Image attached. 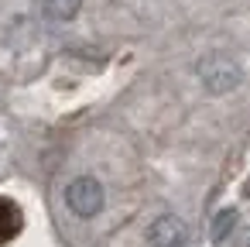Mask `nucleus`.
<instances>
[{"instance_id": "1", "label": "nucleus", "mask_w": 250, "mask_h": 247, "mask_svg": "<svg viewBox=\"0 0 250 247\" xmlns=\"http://www.w3.org/2000/svg\"><path fill=\"white\" fill-rule=\"evenodd\" d=\"M195 76L202 83L206 93L212 96H223V93H233L240 83H243V72L236 66L233 55H223V52H212V55H202L199 66H195Z\"/></svg>"}, {"instance_id": "2", "label": "nucleus", "mask_w": 250, "mask_h": 247, "mask_svg": "<svg viewBox=\"0 0 250 247\" xmlns=\"http://www.w3.org/2000/svg\"><path fill=\"white\" fill-rule=\"evenodd\" d=\"M103 202H106V192H103L100 179H93V175H79L65 185V206L83 220H93L103 209Z\"/></svg>"}, {"instance_id": "3", "label": "nucleus", "mask_w": 250, "mask_h": 247, "mask_svg": "<svg viewBox=\"0 0 250 247\" xmlns=\"http://www.w3.org/2000/svg\"><path fill=\"white\" fill-rule=\"evenodd\" d=\"M185 240H188V230H185V223H182L178 216H171V213L158 216V220L147 226V244H151V247H185Z\"/></svg>"}, {"instance_id": "4", "label": "nucleus", "mask_w": 250, "mask_h": 247, "mask_svg": "<svg viewBox=\"0 0 250 247\" xmlns=\"http://www.w3.org/2000/svg\"><path fill=\"white\" fill-rule=\"evenodd\" d=\"M42 11H45L48 21L65 24V21H72L83 11V0H42Z\"/></svg>"}, {"instance_id": "5", "label": "nucleus", "mask_w": 250, "mask_h": 247, "mask_svg": "<svg viewBox=\"0 0 250 247\" xmlns=\"http://www.w3.org/2000/svg\"><path fill=\"white\" fill-rule=\"evenodd\" d=\"M233 226H236V209H233V206H229V209H219V213L212 216V226H209L212 244H223V240L233 233Z\"/></svg>"}, {"instance_id": "6", "label": "nucleus", "mask_w": 250, "mask_h": 247, "mask_svg": "<svg viewBox=\"0 0 250 247\" xmlns=\"http://www.w3.org/2000/svg\"><path fill=\"white\" fill-rule=\"evenodd\" d=\"M233 247H250V230H240L236 240H233Z\"/></svg>"}]
</instances>
